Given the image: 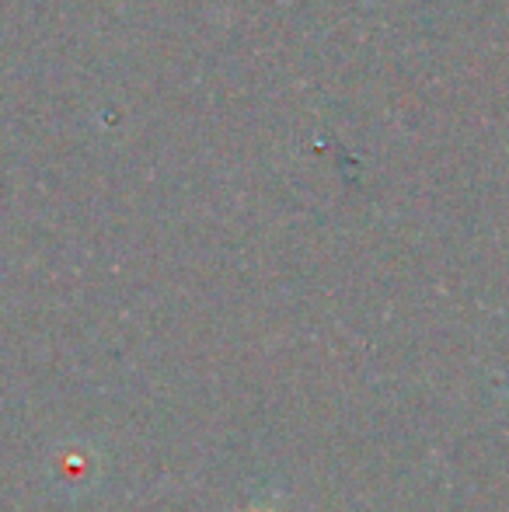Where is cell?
I'll return each mask as SVG.
<instances>
[{
	"mask_svg": "<svg viewBox=\"0 0 509 512\" xmlns=\"http://www.w3.org/2000/svg\"><path fill=\"white\" fill-rule=\"evenodd\" d=\"M265 509H269V506H252V509H248V512H265Z\"/></svg>",
	"mask_w": 509,
	"mask_h": 512,
	"instance_id": "obj_1",
	"label": "cell"
}]
</instances>
